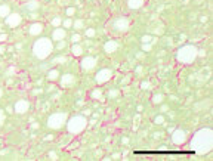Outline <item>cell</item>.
Returning <instances> with one entry per match:
<instances>
[{
    "label": "cell",
    "instance_id": "obj_37",
    "mask_svg": "<svg viewBox=\"0 0 213 161\" xmlns=\"http://www.w3.org/2000/svg\"><path fill=\"white\" fill-rule=\"evenodd\" d=\"M167 110H169V107H167V105H163V107H161V110H160V111H161V112H166V111H167Z\"/></svg>",
    "mask_w": 213,
    "mask_h": 161
},
{
    "label": "cell",
    "instance_id": "obj_42",
    "mask_svg": "<svg viewBox=\"0 0 213 161\" xmlns=\"http://www.w3.org/2000/svg\"><path fill=\"white\" fill-rule=\"evenodd\" d=\"M136 110H138V111H139V112H142V110H144V108H142V105H139V107H138V108H136Z\"/></svg>",
    "mask_w": 213,
    "mask_h": 161
},
{
    "label": "cell",
    "instance_id": "obj_6",
    "mask_svg": "<svg viewBox=\"0 0 213 161\" xmlns=\"http://www.w3.org/2000/svg\"><path fill=\"white\" fill-rule=\"evenodd\" d=\"M113 79V71L110 68H102L96 73L95 76V80L98 84H104V83H108V81Z\"/></svg>",
    "mask_w": 213,
    "mask_h": 161
},
{
    "label": "cell",
    "instance_id": "obj_16",
    "mask_svg": "<svg viewBox=\"0 0 213 161\" xmlns=\"http://www.w3.org/2000/svg\"><path fill=\"white\" fill-rule=\"evenodd\" d=\"M46 77H47V80H50V81H58L59 77H61V73H59V70L53 68V70H50V71L47 73Z\"/></svg>",
    "mask_w": 213,
    "mask_h": 161
},
{
    "label": "cell",
    "instance_id": "obj_36",
    "mask_svg": "<svg viewBox=\"0 0 213 161\" xmlns=\"http://www.w3.org/2000/svg\"><path fill=\"white\" fill-rule=\"evenodd\" d=\"M15 73H16V68H15V67H12V68L7 70V74H9V76H10V74H15Z\"/></svg>",
    "mask_w": 213,
    "mask_h": 161
},
{
    "label": "cell",
    "instance_id": "obj_9",
    "mask_svg": "<svg viewBox=\"0 0 213 161\" xmlns=\"http://www.w3.org/2000/svg\"><path fill=\"white\" fill-rule=\"evenodd\" d=\"M186 139H188V136H186V133L182 129H176L173 132V135H172V140H173L175 145H184L186 142Z\"/></svg>",
    "mask_w": 213,
    "mask_h": 161
},
{
    "label": "cell",
    "instance_id": "obj_38",
    "mask_svg": "<svg viewBox=\"0 0 213 161\" xmlns=\"http://www.w3.org/2000/svg\"><path fill=\"white\" fill-rule=\"evenodd\" d=\"M116 95H119V92H116V90H111V92H110V96H116Z\"/></svg>",
    "mask_w": 213,
    "mask_h": 161
},
{
    "label": "cell",
    "instance_id": "obj_10",
    "mask_svg": "<svg viewBox=\"0 0 213 161\" xmlns=\"http://www.w3.org/2000/svg\"><path fill=\"white\" fill-rule=\"evenodd\" d=\"M21 21H22V16L19 15V13H9L7 16H6V25L7 27H10V28H16L19 24H21Z\"/></svg>",
    "mask_w": 213,
    "mask_h": 161
},
{
    "label": "cell",
    "instance_id": "obj_39",
    "mask_svg": "<svg viewBox=\"0 0 213 161\" xmlns=\"http://www.w3.org/2000/svg\"><path fill=\"white\" fill-rule=\"evenodd\" d=\"M6 111H7V112H13V108H12V107H7Z\"/></svg>",
    "mask_w": 213,
    "mask_h": 161
},
{
    "label": "cell",
    "instance_id": "obj_19",
    "mask_svg": "<svg viewBox=\"0 0 213 161\" xmlns=\"http://www.w3.org/2000/svg\"><path fill=\"white\" fill-rule=\"evenodd\" d=\"M10 13V7L7 4H0V18H6Z\"/></svg>",
    "mask_w": 213,
    "mask_h": 161
},
{
    "label": "cell",
    "instance_id": "obj_40",
    "mask_svg": "<svg viewBox=\"0 0 213 161\" xmlns=\"http://www.w3.org/2000/svg\"><path fill=\"white\" fill-rule=\"evenodd\" d=\"M49 155H50V157H52V160H56V155H55V152H50V154H49Z\"/></svg>",
    "mask_w": 213,
    "mask_h": 161
},
{
    "label": "cell",
    "instance_id": "obj_22",
    "mask_svg": "<svg viewBox=\"0 0 213 161\" xmlns=\"http://www.w3.org/2000/svg\"><path fill=\"white\" fill-rule=\"evenodd\" d=\"M62 27L64 28H73V19H71V16H68L67 19L62 21Z\"/></svg>",
    "mask_w": 213,
    "mask_h": 161
},
{
    "label": "cell",
    "instance_id": "obj_24",
    "mask_svg": "<svg viewBox=\"0 0 213 161\" xmlns=\"http://www.w3.org/2000/svg\"><path fill=\"white\" fill-rule=\"evenodd\" d=\"M52 25H53V28H56V27H61V25H62V18H59V16H55V18L52 19Z\"/></svg>",
    "mask_w": 213,
    "mask_h": 161
},
{
    "label": "cell",
    "instance_id": "obj_31",
    "mask_svg": "<svg viewBox=\"0 0 213 161\" xmlns=\"http://www.w3.org/2000/svg\"><path fill=\"white\" fill-rule=\"evenodd\" d=\"M80 40H82V36H80V34H74V36L71 37V41H73V43H80Z\"/></svg>",
    "mask_w": 213,
    "mask_h": 161
},
{
    "label": "cell",
    "instance_id": "obj_32",
    "mask_svg": "<svg viewBox=\"0 0 213 161\" xmlns=\"http://www.w3.org/2000/svg\"><path fill=\"white\" fill-rule=\"evenodd\" d=\"M64 47H65V41L64 40L56 41V49H64Z\"/></svg>",
    "mask_w": 213,
    "mask_h": 161
},
{
    "label": "cell",
    "instance_id": "obj_33",
    "mask_svg": "<svg viewBox=\"0 0 213 161\" xmlns=\"http://www.w3.org/2000/svg\"><path fill=\"white\" fill-rule=\"evenodd\" d=\"M150 49H151V44H150V43H142V50L147 52V50H150Z\"/></svg>",
    "mask_w": 213,
    "mask_h": 161
},
{
    "label": "cell",
    "instance_id": "obj_34",
    "mask_svg": "<svg viewBox=\"0 0 213 161\" xmlns=\"http://www.w3.org/2000/svg\"><path fill=\"white\" fill-rule=\"evenodd\" d=\"M148 87H150V83H148V81H142V83H141V89L145 90V89H148Z\"/></svg>",
    "mask_w": 213,
    "mask_h": 161
},
{
    "label": "cell",
    "instance_id": "obj_15",
    "mask_svg": "<svg viewBox=\"0 0 213 161\" xmlns=\"http://www.w3.org/2000/svg\"><path fill=\"white\" fill-rule=\"evenodd\" d=\"M119 49V43L116 40H108L105 44H104V50H105V53H114L116 50Z\"/></svg>",
    "mask_w": 213,
    "mask_h": 161
},
{
    "label": "cell",
    "instance_id": "obj_12",
    "mask_svg": "<svg viewBox=\"0 0 213 161\" xmlns=\"http://www.w3.org/2000/svg\"><path fill=\"white\" fill-rule=\"evenodd\" d=\"M96 58H93V56H86L82 59V62H80V67H82V70H85V71H90V70H93L95 67H96Z\"/></svg>",
    "mask_w": 213,
    "mask_h": 161
},
{
    "label": "cell",
    "instance_id": "obj_5",
    "mask_svg": "<svg viewBox=\"0 0 213 161\" xmlns=\"http://www.w3.org/2000/svg\"><path fill=\"white\" fill-rule=\"evenodd\" d=\"M68 120L67 112H53L49 118H47V126L53 130H59L65 126V123Z\"/></svg>",
    "mask_w": 213,
    "mask_h": 161
},
{
    "label": "cell",
    "instance_id": "obj_44",
    "mask_svg": "<svg viewBox=\"0 0 213 161\" xmlns=\"http://www.w3.org/2000/svg\"><path fill=\"white\" fill-rule=\"evenodd\" d=\"M0 120H3V114H1V110H0Z\"/></svg>",
    "mask_w": 213,
    "mask_h": 161
},
{
    "label": "cell",
    "instance_id": "obj_13",
    "mask_svg": "<svg viewBox=\"0 0 213 161\" xmlns=\"http://www.w3.org/2000/svg\"><path fill=\"white\" fill-rule=\"evenodd\" d=\"M67 37V30L65 28H61V27H56L52 33V41H59L64 40Z\"/></svg>",
    "mask_w": 213,
    "mask_h": 161
},
{
    "label": "cell",
    "instance_id": "obj_18",
    "mask_svg": "<svg viewBox=\"0 0 213 161\" xmlns=\"http://www.w3.org/2000/svg\"><path fill=\"white\" fill-rule=\"evenodd\" d=\"M71 53L74 55V56H82V53H83V47H82V44H79V43H74L73 44V47H71Z\"/></svg>",
    "mask_w": 213,
    "mask_h": 161
},
{
    "label": "cell",
    "instance_id": "obj_29",
    "mask_svg": "<svg viewBox=\"0 0 213 161\" xmlns=\"http://www.w3.org/2000/svg\"><path fill=\"white\" fill-rule=\"evenodd\" d=\"M65 13H67V16H74V13H76V7H67Z\"/></svg>",
    "mask_w": 213,
    "mask_h": 161
},
{
    "label": "cell",
    "instance_id": "obj_8",
    "mask_svg": "<svg viewBox=\"0 0 213 161\" xmlns=\"http://www.w3.org/2000/svg\"><path fill=\"white\" fill-rule=\"evenodd\" d=\"M59 84H61V87H62V89L73 87V86L76 84V77H74L73 74H70V73H67V74H61V77H59Z\"/></svg>",
    "mask_w": 213,
    "mask_h": 161
},
{
    "label": "cell",
    "instance_id": "obj_11",
    "mask_svg": "<svg viewBox=\"0 0 213 161\" xmlns=\"http://www.w3.org/2000/svg\"><path fill=\"white\" fill-rule=\"evenodd\" d=\"M28 110H30V102L25 101V99H19V101H16V104L13 105V111H15L16 114H25Z\"/></svg>",
    "mask_w": 213,
    "mask_h": 161
},
{
    "label": "cell",
    "instance_id": "obj_26",
    "mask_svg": "<svg viewBox=\"0 0 213 161\" xmlns=\"http://www.w3.org/2000/svg\"><path fill=\"white\" fill-rule=\"evenodd\" d=\"M154 123H156L157 126H161V124H166V118H164V115H157V117L154 118Z\"/></svg>",
    "mask_w": 213,
    "mask_h": 161
},
{
    "label": "cell",
    "instance_id": "obj_7",
    "mask_svg": "<svg viewBox=\"0 0 213 161\" xmlns=\"http://www.w3.org/2000/svg\"><path fill=\"white\" fill-rule=\"evenodd\" d=\"M129 25H130V22H129L128 18H125V16H122V18H117L116 21H114V31L116 33H120V34H123V33H126L129 30Z\"/></svg>",
    "mask_w": 213,
    "mask_h": 161
},
{
    "label": "cell",
    "instance_id": "obj_23",
    "mask_svg": "<svg viewBox=\"0 0 213 161\" xmlns=\"http://www.w3.org/2000/svg\"><path fill=\"white\" fill-rule=\"evenodd\" d=\"M85 27V22L82 21V19H77V21H73V28H76V30H82Z\"/></svg>",
    "mask_w": 213,
    "mask_h": 161
},
{
    "label": "cell",
    "instance_id": "obj_25",
    "mask_svg": "<svg viewBox=\"0 0 213 161\" xmlns=\"http://www.w3.org/2000/svg\"><path fill=\"white\" fill-rule=\"evenodd\" d=\"M90 96H92L93 99H101V101H102V92H101L99 89H96V90H93V92L90 93Z\"/></svg>",
    "mask_w": 213,
    "mask_h": 161
},
{
    "label": "cell",
    "instance_id": "obj_3",
    "mask_svg": "<svg viewBox=\"0 0 213 161\" xmlns=\"http://www.w3.org/2000/svg\"><path fill=\"white\" fill-rule=\"evenodd\" d=\"M197 47L194 44H185L182 46L178 52H176V59L181 62V64H185V65H189L195 61L197 58Z\"/></svg>",
    "mask_w": 213,
    "mask_h": 161
},
{
    "label": "cell",
    "instance_id": "obj_41",
    "mask_svg": "<svg viewBox=\"0 0 213 161\" xmlns=\"http://www.w3.org/2000/svg\"><path fill=\"white\" fill-rule=\"evenodd\" d=\"M4 53V46H0V55Z\"/></svg>",
    "mask_w": 213,
    "mask_h": 161
},
{
    "label": "cell",
    "instance_id": "obj_21",
    "mask_svg": "<svg viewBox=\"0 0 213 161\" xmlns=\"http://www.w3.org/2000/svg\"><path fill=\"white\" fill-rule=\"evenodd\" d=\"M25 7H27L28 10H36V9L39 7V1H37V0H30Z\"/></svg>",
    "mask_w": 213,
    "mask_h": 161
},
{
    "label": "cell",
    "instance_id": "obj_20",
    "mask_svg": "<svg viewBox=\"0 0 213 161\" xmlns=\"http://www.w3.org/2000/svg\"><path fill=\"white\" fill-rule=\"evenodd\" d=\"M163 101H164V96H163L161 93H156V95L153 96V104H154V105H160Z\"/></svg>",
    "mask_w": 213,
    "mask_h": 161
},
{
    "label": "cell",
    "instance_id": "obj_4",
    "mask_svg": "<svg viewBox=\"0 0 213 161\" xmlns=\"http://www.w3.org/2000/svg\"><path fill=\"white\" fill-rule=\"evenodd\" d=\"M65 126H67V130L71 135H79L87 127V118L85 115H74V117L67 120Z\"/></svg>",
    "mask_w": 213,
    "mask_h": 161
},
{
    "label": "cell",
    "instance_id": "obj_17",
    "mask_svg": "<svg viewBox=\"0 0 213 161\" xmlns=\"http://www.w3.org/2000/svg\"><path fill=\"white\" fill-rule=\"evenodd\" d=\"M128 6L130 9H139L144 6V0H128Z\"/></svg>",
    "mask_w": 213,
    "mask_h": 161
},
{
    "label": "cell",
    "instance_id": "obj_28",
    "mask_svg": "<svg viewBox=\"0 0 213 161\" xmlns=\"http://www.w3.org/2000/svg\"><path fill=\"white\" fill-rule=\"evenodd\" d=\"M61 62H67V56H58L53 59V64H61Z\"/></svg>",
    "mask_w": 213,
    "mask_h": 161
},
{
    "label": "cell",
    "instance_id": "obj_14",
    "mask_svg": "<svg viewBox=\"0 0 213 161\" xmlns=\"http://www.w3.org/2000/svg\"><path fill=\"white\" fill-rule=\"evenodd\" d=\"M43 30H44V25H43L42 22H33V24L30 25V28H28L30 34H31V36H34V37L40 36V34L43 33Z\"/></svg>",
    "mask_w": 213,
    "mask_h": 161
},
{
    "label": "cell",
    "instance_id": "obj_1",
    "mask_svg": "<svg viewBox=\"0 0 213 161\" xmlns=\"http://www.w3.org/2000/svg\"><path fill=\"white\" fill-rule=\"evenodd\" d=\"M212 142H213L212 130L210 129H201V130H198L194 135L191 146L198 154H207L212 149Z\"/></svg>",
    "mask_w": 213,
    "mask_h": 161
},
{
    "label": "cell",
    "instance_id": "obj_2",
    "mask_svg": "<svg viewBox=\"0 0 213 161\" xmlns=\"http://www.w3.org/2000/svg\"><path fill=\"white\" fill-rule=\"evenodd\" d=\"M53 52V41L52 39H47V37H40L34 41L33 44V53L37 59H46L52 55Z\"/></svg>",
    "mask_w": 213,
    "mask_h": 161
},
{
    "label": "cell",
    "instance_id": "obj_27",
    "mask_svg": "<svg viewBox=\"0 0 213 161\" xmlns=\"http://www.w3.org/2000/svg\"><path fill=\"white\" fill-rule=\"evenodd\" d=\"M150 41H153V36H150V34H145L141 37V43H150Z\"/></svg>",
    "mask_w": 213,
    "mask_h": 161
},
{
    "label": "cell",
    "instance_id": "obj_30",
    "mask_svg": "<svg viewBox=\"0 0 213 161\" xmlns=\"http://www.w3.org/2000/svg\"><path fill=\"white\" fill-rule=\"evenodd\" d=\"M85 34H86V37H93L95 36V28H87Z\"/></svg>",
    "mask_w": 213,
    "mask_h": 161
},
{
    "label": "cell",
    "instance_id": "obj_35",
    "mask_svg": "<svg viewBox=\"0 0 213 161\" xmlns=\"http://www.w3.org/2000/svg\"><path fill=\"white\" fill-rule=\"evenodd\" d=\"M6 39H7V34H0V43H3V41H6Z\"/></svg>",
    "mask_w": 213,
    "mask_h": 161
},
{
    "label": "cell",
    "instance_id": "obj_43",
    "mask_svg": "<svg viewBox=\"0 0 213 161\" xmlns=\"http://www.w3.org/2000/svg\"><path fill=\"white\" fill-rule=\"evenodd\" d=\"M1 96H3V89L0 87V98H1Z\"/></svg>",
    "mask_w": 213,
    "mask_h": 161
}]
</instances>
